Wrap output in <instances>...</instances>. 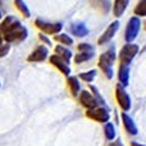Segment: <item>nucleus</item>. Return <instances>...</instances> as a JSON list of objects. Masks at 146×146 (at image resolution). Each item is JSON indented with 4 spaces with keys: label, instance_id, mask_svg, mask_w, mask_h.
I'll list each match as a JSON object with an SVG mask.
<instances>
[{
    "label": "nucleus",
    "instance_id": "nucleus-1",
    "mask_svg": "<svg viewBox=\"0 0 146 146\" xmlns=\"http://www.w3.org/2000/svg\"><path fill=\"white\" fill-rule=\"evenodd\" d=\"M0 32L6 43H21L28 36L27 28L13 16H6L1 21Z\"/></svg>",
    "mask_w": 146,
    "mask_h": 146
},
{
    "label": "nucleus",
    "instance_id": "nucleus-2",
    "mask_svg": "<svg viewBox=\"0 0 146 146\" xmlns=\"http://www.w3.org/2000/svg\"><path fill=\"white\" fill-rule=\"evenodd\" d=\"M116 60V50L115 49H108L107 51H105L104 54H101V56L99 57V62L98 65L99 67L102 70V72L105 73V76L107 77L108 79H111L113 77V62Z\"/></svg>",
    "mask_w": 146,
    "mask_h": 146
},
{
    "label": "nucleus",
    "instance_id": "nucleus-3",
    "mask_svg": "<svg viewBox=\"0 0 146 146\" xmlns=\"http://www.w3.org/2000/svg\"><path fill=\"white\" fill-rule=\"evenodd\" d=\"M35 26L42 31V33H45L46 35L58 34L63 28V25L61 22H46L40 20V18L35 20Z\"/></svg>",
    "mask_w": 146,
    "mask_h": 146
},
{
    "label": "nucleus",
    "instance_id": "nucleus-4",
    "mask_svg": "<svg viewBox=\"0 0 146 146\" xmlns=\"http://www.w3.org/2000/svg\"><path fill=\"white\" fill-rule=\"evenodd\" d=\"M138 52H139V46L136 44H131V43L125 44L124 46L121 49V52H119L121 65L129 66V63L134 60V57L136 56Z\"/></svg>",
    "mask_w": 146,
    "mask_h": 146
},
{
    "label": "nucleus",
    "instance_id": "nucleus-5",
    "mask_svg": "<svg viewBox=\"0 0 146 146\" xmlns=\"http://www.w3.org/2000/svg\"><path fill=\"white\" fill-rule=\"evenodd\" d=\"M141 27V22L139 20V17H131L129 21H128V25L125 27V33H124V39L127 43H131L133 40H135V38L139 34Z\"/></svg>",
    "mask_w": 146,
    "mask_h": 146
},
{
    "label": "nucleus",
    "instance_id": "nucleus-6",
    "mask_svg": "<svg viewBox=\"0 0 146 146\" xmlns=\"http://www.w3.org/2000/svg\"><path fill=\"white\" fill-rule=\"evenodd\" d=\"M116 99L123 111H129L131 107V100L130 96L128 95L125 88L122 84H118L116 86Z\"/></svg>",
    "mask_w": 146,
    "mask_h": 146
},
{
    "label": "nucleus",
    "instance_id": "nucleus-7",
    "mask_svg": "<svg viewBox=\"0 0 146 146\" xmlns=\"http://www.w3.org/2000/svg\"><path fill=\"white\" fill-rule=\"evenodd\" d=\"M86 117L99 123H106L110 121V113L106 107H95L86 111Z\"/></svg>",
    "mask_w": 146,
    "mask_h": 146
},
{
    "label": "nucleus",
    "instance_id": "nucleus-8",
    "mask_svg": "<svg viewBox=\"0 0 146 146\" xmlns=\"http://www.w3.org/2000/svg\"><path fill=\"white\" fill-rule=\"evenodd\" d=\"M49 61H50V63H51L52 66L56 67L57 70L62 73V74L70 76V73H71L70 63L63 60L62 57H60V56H58V55H56V54H54V55H51V56L49 57Z\"/></svg>",
    "mask_w": 146,
    "mask_h": 146
},
{
    "label": "nucleus",
    "instance_id": "nucleus-9",
    "mask_svg": "<svg viewBox=\"0 0 146 146\" xmlns=\"http://www.w3.org/2000/svg\"><path fill=\"white\" fill-rule=\"evenodd\" d=\"M118 28H119V22H118V21H113L112 23L106 28V31H105L104 33L101 34V36L98 39V44L99 45H104V44L108 43L110 40L115 36V34L117 33Z\"/></svg>",
    "mask_w": 146,
    "mask_h": 146
},
{
    "label": "nucleus",
    "instance_id": "nucleus-10",
    "mask_svg": "<svg viewBox=\"0 0 146 146\" xmlns=\"http://www.w3.org/2000/svg\"><path fill=\"white\" fill-rule=\"evenodd\" d=\"M48 54H49L48 48H45L44 45H39V46H36L28 55L27 61L28 62H43L48 58Z\"/></svg>",
    "mask_w": 146,
    "mask_h": 146
},
{
    "label": "nucleus",
    "instance_id": "nucleus-11",
    "mask_svg": "<svg viewBox=\"0 0 146 146\" xmlns=\"http://www.w3.org/2000/svg\"><path fill=\"white\" fill-rule=\"evenodd\" d=\"M79 102L83 107L88 108V110H91V108H95L99 106V101L93 94H90L89 91L86 90H83L80 91V95H79Z\"/></svg>",
    "mask_w": 146,
    "mask_h": 146
},
{
    "label": "nucleus",
    "instance_id": "nucleus-12",
    "mask_svg": "<svg viewBox=\"0 0 146 146\" xmlns=\"http://www.w3.org/2000/svg\"><path fill=\"white\" fill-rule=\"evenodd\" d=\"M122 122L124 125L125 130L131 135H136L138 134V127H136L135 122L133 121V118L130 116H128L125 112H122Z\"/></svg>",
    "mask_w": 146,
    "mask_h": 146
},
{
    "label": "nucleus",
    "instance_id": "nucleus-13",
    "mask_svg": "<svg viewBox=\"0 0 146 146\" xmlns=\"http://www.w3.org/2000/svg\"><path fill=\"white\" fill-rule=\"evenodd\" d=\"M130 0H116L113 3V15L116 17H121L127 10Z\"/></svg>",
    "mask_w": 146,
    "mask_h": 146
},
{
    "label": "nucleus",
    "instance_id": "nucleus-14",
    "mask_svg": "<svg viewBox=\"0 0 146 146\" xmlns=\"http://www.w3.org/2000/svg\"><path fill=\"white\" fill-rule=\"evenodd\" d=\"M129 66L127 65H121L119 70H118V79H119L121 84L123 86H127L129 83Z\"/></svg>",
    "mask_w": 146,
    "mask_h": 146
},
{
    "label": "nucleus",
    "instance_id": "nucleus-15",
    "mask_svg": "<svg viewBox=\"0 0 146 146\" xmlns=\"http://www.w3.org/2000/svg\"><path fill=\"white\" fill-rule=\"evenodd\" d=\"M71 32L76 36H85L89 34V29L86 28V26L82 22H78V23H72L71 26Z\"/></svg>",
    "mask_w": 146,
    "mask_h": 146
},
{
    "label": "nucleus",
    "instance_id": "nucleus-16",
    "mask_svg": "<svg viewBox=\"0 0 146 146\" xmlns=\"http://www.w3.org/2000/svg\"><path fill=\"white\" fill-rule=\"evenodd\" d=\"M55 54L58 55L60 57H62L63 60L67 61L68 63H70L71 58H72V56H73V54H72L71 50H68L67 48L63 46V45H57V46L55 48Z\"/></svg>",
    "mask_w": 146,
    "mask_h": 146
},
{
    "label": "nucleus",
    "instance_id": "nucleus-17",
    "mask_svg": "<svg viewBox=\"0 0 146 146\" xmlns=\"http://www.w3.org/2000/svg\"><path fill=\"white\" fill-rule=\"evenodd\" d=\"M67 83H68V86H70L71 94L73 96H77L80 93V84H79L78 78L77 77H68Z\"/></svg>",
    "mask_w": 146,
    "mask_h": 146
},
{
    "label": "nucleus",
    "instance_id": "nucleus-18",
    "mask_svg": "<svg viewBox=\"0 0 146 146\" xmlns=\"http://www.w3.org/2000/svg\"><path fill=\"white\" fill-rule=\"evenodd\" d=\"M13 4H15V6H16L17 10L20 11L26 18H29L31 17V11H29L28 6H27V4L25 3V0H15Z\"/></svg>",
    "mask_w": 146,
    "mask_h": 146
},
{
    "label": "nucleus",
    "instance_id": "nucleus-19",
    "mask_svg": "<svg viewBox=\"0 0 146 146\" xmlns=\"http://www.w3.org/2000/svg\"><path fill=\"white\" fill-rule=\"evenodd\" d=\"M93 57H94V51H79V54H77L74 56V62L79 65V63L89 61Z\"/></svg>",
    "mask_w": 146,
    "mask_h": 146
},
{
    "label": "nucleus",
    "instance_id": "nucleus-20",
    "mask_svg": "<svg viewBox=\"0 0 146 146\" xmlns=\"http://www.w3.org/2000/svg\"><path fill=\"white\" fill-rule=\"evenodd\" d=\"M105 136L106 139L110 141H113L116 139V129H115V125L112 123H106L105 124Z\"/></svg>",
    "mask_w": 146,
    "mask_h": 146
},
{
    "label": "nucleus",
    "instance_id": "nucleus-21",
    "mask_svg": "<svg viewBox=\"0 0 146 146\" xmlns=\"http://www.w3.org/2000/svg\"><path fill=\"white\" fill-rule=\"evenodd\" d=\"M93 5L95 7H98L100 11H102V12L106 13L110 10L111 3H110V0H93Z\"/></svg>",
    "mask_w": 146,
    "mask_h": 146
},
{
    "label": "nucleus",
    "instance_id": "nucleus-22",
    "mask_svg": "<svg viewBox=\"0 0 146 146\" xmlns=\"http://www.w3.org/2000/svg\"><path fill=\"white\" fill-rule=\"evenodd\" d=\"M54 39L60 44H63V45H72L73 44V39L66 33H58L54 36Z\"/></svg>",
    "mask_w": 146,
    "mask_h": 146
},
{
    "label": "nucleus",
    "instance_id": "nucleus-23",
    "mask_svg": "<svg viewBox=\"0 0 146 146\" xmlns=\"http://www.w3.org/2000/svg\"><path fill=\"white\" fill-rule=\"evenodd\" d=\"M134 13L141 17L146 16V0H141L138 5H136V7L134 9Z\"/></svg>",
    "mask_w": 146,
    "mask_h": 146
},
{
    "label": "nucleus",
    "instance_id": "nucleus-24",
    "mask_svg": "<svg viewBox=\"0 0 146 146\" xmlns=\"http://www.w3.org/2000/svg\"><path fill=\"white\" fill-rule=\"evenodd\" d=\"M96 73L98 72L95 70H91V71H88V72H83V73H80L79 74V78L85 80V82H88V83H90V82H93L94 78L96 77Z\"/></svg>",
    "mask_w": 146,
    "mask_h": 146
},
{
    "label": "nucleus",
    "instance_id": "nucleus-25",
    "mask_svg": "<svg viewBox=\"0 0 146 146\" xmlns=\"http://www.w3.org/2000/svg\"><path fill=\"white\" fill-rule=\"evenodd\" d=\"M9 51H10V44L6 43V44H1L0 45V58L1 57H5L6 55L9 54Z\"/></svg>",
    "mask_w": 146,
    "mask_h": 146
},
{
    "label": "nucleus",
    "instance_id": "nucleus-26",
    "mask_svg": "<svg viewBox=\"0 0 146 146\" xmlns=\"http://www.w3.org/2000/svg\"><path fill=\"white\" fill-rule=\"evenodd\" d=\"M78 50L79 51H94V48L88 43H82L78 45Z\"/></svg>",
    "mask_w": 146,
    "mask_h": 146
},
{
    "label": "nucleus",
    "instance_id": "nucleus-27",
    "mask_svg": "<svg viewBox=\"0 0 146 146\" xmlns=\"http://www.w3.org/2000/svg\"><path fill=\"white\" fill-rule=\"evenodd\" d=\"M39 38H40V40H42V42L46 43L48 45H51V42H50V40L48 39V36H46V35H44L43 33H40V34H39Z\"/></svg>",
    "mask_w": 146,
    "mask_h": 146
},
{
    "label": "nucleus",
    "instance_id": "nucleus-28",
    "mask_svg": "<svg viewBox=\"0 0 146 146\" xmlns=\"http://www.w3.org/2000/svg\"><path fill=\"white\" fill-rule=\"evenodd\" d=\"M108 146H123V145L121 144V141H119V140H117V141H112V143L110 144Z\"/></svg>",
    "mask_w": 146,
    "mask_h": 146
},
{
    "label": "nucleus",
    "instance_id": "nucleus-29",
    "mask_svg": "<svg viewBox=\"0 0 146 146\" xmlns=\"http://www.w3.org/2000/svg\"><path fill=\"white\" fill-rule=\"evenodd\" d=\"M130 146H145V145H141L139 143H136V141H133V143L130 144Z\"/></svg>",
    "mask_w": 146,
    "mask_h": 146
},
{
    "label": "nucleus",
    "instance_id": "nucleus-30",
    "mask_svg": "<svg viewBox=\"0 0 146 146\" xmlns=\"http://www.w3.org/2000/svg\"><path fill=\"white\" fill-rule=\"evenodd\" d=\"M3 42H4V39H3V35H1V32H0V45L3 44Z\"/></svg>",
    "mask_w": 146,
    "mask_h": 146
},
{
    "label": "nucleus",
    "instance_id": "nucleus-31",
    "mask_svg": "<svg viewBox=\"0 0 146 146\" xmlns=\"http://www.w3.org/2000/svg\"><path fill=\"white\" fill-rule=\"evenodd\" d=\"M3 18V12H1V10H0V20Z\"/></svg>",
    "mask_w": 146,
    "mask_h": 146
},
{
    "label": "nucleus",
    "instance_id": "nucleus-32",
    "mask_svg": "<svg viewBox=\"0 0 146 146\" xmlns=\"http://www.w3.org/2000/svg\"><path fill=\"white\" fill-rule=\"evenodd\" d=\"M145 29H146V22H145Z\"/></svg>",
    "mask_w": 146,
    "mask_h": 146
},
{
    "label": "nucleus",
    "instance_id": "nucleus-33",
    "mask_svg": "<svg viewBox=\"0 0 146 146\" xmlns=\"http://www.w3.org/2000/svg\"><path fill=\"white\" fill-rule=\"evenodd\" d=\"M0 86H1V83H0Z\"/></svg>",
    "mask_w": 146,
    "mask_h": 146
}]
</instances>
